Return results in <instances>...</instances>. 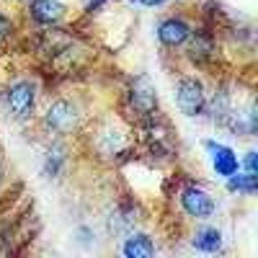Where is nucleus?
Wrapping results in <instances>:
<instances>
[{
	"label": "nucleus",
	"instance_id": "nucleus-2",
	"mask_svg": "<svg viewBox=\"0 0 258 258\" xmlns=\"http://www.w3.org/2000/svg\"><path fill=\"white\" fill-rule=\"evenodd\" d=\"M78 121H80V114H78V109L70 101H54L49 106V111L44 114V124H47L49 132H54V135H70V132H75Z\"/></svg>",
	"mask_w": 258,
	"mask_h": 258
},
{
	"label": "nucleus",
	"instance_id": "nucleus-15",
	"mask_svg": "<svg viewBox=\"0 0 258 258\" xmlns=\"http://www.w3.org/2000/svg\"><path fill=\"white\" fill-rule=\"evenodd\" d=\"M155 3H158V0H155Z\"/></svg>",
	"mask_w": 258,
	"mask_h": 258
},
{
	"label": "nucleus",
	"instance_id": "nucleus-7",
	"mask_svg": "<svg viewBox=\"0 0 258 258\" xmlns=\"http://www.w3.org/2000/svg\"><path fill=\"white\" fill-rule=\"evenodd\" d=\"M132 103H135V109L140 114H150L158 106V98H155V91H153V85H150L147 78H140L135 83V91H132Z\"/></svg>",
	"mask_w": 258,
	"mask_h": 258
},
{
	"label": "nucleus",
	"instance_id": "nucleus-4",
	"mask_svg": "<svg viewBox=\"0 0 258 258\" xmlns=\"http://www.w3.org/2000/svg\"><path fill=\"white\" fill-rule=\"evenodd\" d=\"M181 207L183 212L188 214V217H197V220H204L209 217V214L214 212V202L207 191L197 188V186H191L183 191V197H181Z\"/></svg>",
	"mask_w": 258,
	"mask_h": 258
},
{
	"label": "nucleus",
	"instance_id": "nucleus-14",
	"mask_svg": "<svg viewBox=\"0 0 258 258\" xmlns=\"http://www.w3.org/2000/svg\"><path fill=\"white\" fill-rule=\"evenodd\" d=\"M255 168H258L255 153H248V158H245V173H255Z\"/></svg>",
	"mask_w": 258,
	"mask_h": 258
},
{
	"label": "nucleus",
	"instance_id": "nucleus-8",
	"mask_svg": "<svg viewBox=\"0 0 258 258\" xmlns=\"http://www.w3.org/2000/svg\"><path fill=\"white\" fill-rule=\"evenodd\" d=\"M29 11L41 24H54V21H59L64 16V6L57 3V0H34Z\"/></svg>",
	"mask_w": 258,
	"mask_h": 258
},
{
	"label": "nucleus",
	"instance_id": "nucleus-10",
	"mask_svg": "<svg viewBox=\"0 0 258 258\" xmlns=\"http://www.w3.org/2000/svg\"><path fill=\"white\" fill-rule=\"evenodd\" d=\"M194 245L199 250H207V253H217L220 245H222V235H220V230H202L197 238H194Z\"/></svg>",
	"mask_w": 258,
	"mask_h": 258
},
{
	"label": "nucleus",
	"instance_id": "nucleus-11",
	"mask_svg": "<svg viewBox=\"0 0 258 258\" xmlns=\"http://www.w3.org/2000/svg\"><path fill=\"white\" fill-rule=\"evenodd\" d=\"M212 52H214V44H212V39H209L207 34H197V36H194V41H191V49H188L191 59L204 62L207 57H212Z\"/></svg>",
	"mask_w": 258,
	"mask_h": 258
},
{
	"label": "nucleus",
	"instance_id": "nucleus-9",
	"mask_svg": "<svg viewBox=\"0 0 258 258\" xmlns=\"http://www.w3.org/2000/svg\"><path fill=\"white\" fill-rule=\"evenodd\" d=\"M121 250L129 258H147V255L155 253V245L150 243V238H145V235H137V238H129Z\"/></svg>",
	"mask_w": 258,
	"mask_h": 258
},
{
	"label": "nucleus",
	"instance_id": "nucleus-13",
	"mask_svg": "<svg viewBox=\"0 0 258 258\" xmlns=\"http://www.w3.org/2000/svg\"><path fill=\"white\" fill-rule=\"evenodd\" d=\"M11 31H13V26H11V21L0 13V44H3V41L11 36Z\"/></svg>",
	"mask_w": 258,
	"mask_h": 258
},
{
	"label": "nucleus",
	"instance_id": "nucleus-6",
	"mask_svg": "<svg viewBox=\"0 0 258 258\" xmlns=\"http://www.w3.org/2000/svg\"><path fill=\"white\" fill-rule=\"evenodd\" d=\"M188 36H191V29L183 24V21H178V18L163 21L160 29H158V39H160L163 47H181Z\"/></svg>",
	"mask_w": 258,
	"mask_h": 258
},
{
	"label": "nucleus",
	"instance_id": "nucleus-12",
	"mask_svg": "<svg viewBox=\"0 0 258 258\" xmlns=\"http://www.w3.org/2000/svg\"><path fill=\"white\" fill-rule=\"evenodd\" d=\"M230 188L232 191H243V194H253L255 191V173H245V176H230Z\"/></svg>",
	"mask_w": 258,
	"mask_h": 258
},
{
	"label": "nucleus",
	"instance_id": "nucleus-5",
	"mask_svg": "<svg viewBox=\"0 0 258 258\" xmlns=\"http://www.w3.org/2000/svg\"><path fill=\"white\" fill-rule=\"evenodd\" d=\"M207 150L212 153V160H214V170H217L220 176H235L238 173V168H240V163H238V158H235V153L230 147H225V145H217V142H207Z\"/></svg>",
	"mask_w": 258,
	"mask_h": 258
},
{
	"label": "nucleus",
	"instance_id": "nucleus-3",
	"mask_svg": "<svg viewBox=\"0 0 258 258\" xmlns=\"http://www.w3.org/2000/svg\"><path fill=\"white\" fill-rule=\"evenodd\" d=\"M34 101H36V91L29 80H21L16 85H11L8 91V109L16 119H29L34 111Z\"/></svg>",
	"mask_w": 258,
	"mask_h": 258
},
{
	"label": "nucleus",
	"instance_id": "nucleus-1",
	"mask_svg": "<svg viewBox=\"0 0 258 258\" xmlns=\"http://www.w3.org/2000/svg\"><path fill=\"white\" fill-rule=\"evenodd\" d=\"M176 101H178V109L186 116H199L204 111V85L197 78H181L176 85Z\"/></svg>",
	"mask_w": 258,
	"mask_h": 258
}]
</instances>
